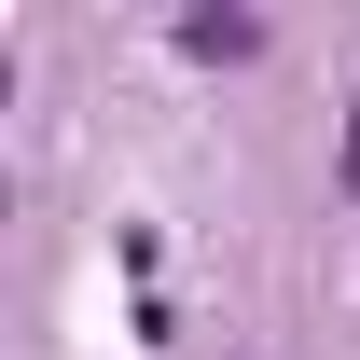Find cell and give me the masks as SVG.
I'll return each instance as SVG.
<instances>
[{
  "label": "cell",
  "mask_w": 360,
  "mask_h": 360,
  "mask_svg": "<svg viewBox=\"0 0 360 360\" xmlns=\"http://www.w3.org/2000/svg\"><path fill=\"white\" fill-rule=\"evenodd\" d=\"M180 42H194V56H250L264 28H250V14H180Z\"/></svg>",
  "instance_id": "6da1fadb"
}]
</instances>
